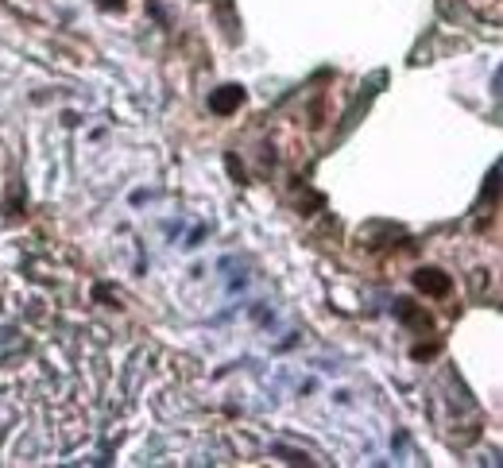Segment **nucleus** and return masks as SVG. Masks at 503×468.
<instances>
[{"mask_svg":"<svg viewBox=\"0 0 503 468\" xmlns=\"http://www.w3.org/2000/svg\"><path fill=\"white\" fill-rule=\"evenodd\" d=\"M101 4H117V8H120V0H101Z\"/></svg>","mask_w":503,"mask_h":468,"instance_id":"7ed1b4c3","label":"nucleus"},{"mask_svg":"<svg viewBox=\"0 0 503 468\" xmlns=\"http://www.w3.org/2000/svg\"><path fill=\"white\" fill-rule=\"evenodd\" d=\"M240 101H244V93H240V89H233V86H228L225 93H213V108H217V113H228V108H237Z\"/></svg>","mask_w":503,"mask_h":468,"instance_id":"f257e3e1","label":"nucleus"},{"mask_svg":"<svg viewBox=\"0 0 503 468\" xmlns=\"http://www.w3.org/2000/svg\"><path fill=\"white\" fill-rule=\"evenodd\" d=\"M445 279H437V271H418V291H430V294H442L445 291Z\"/></svg>","mask_w":503,"mask_h":468,"instance_id":"f03ea898","label":"nucleus"}]
</instances>
